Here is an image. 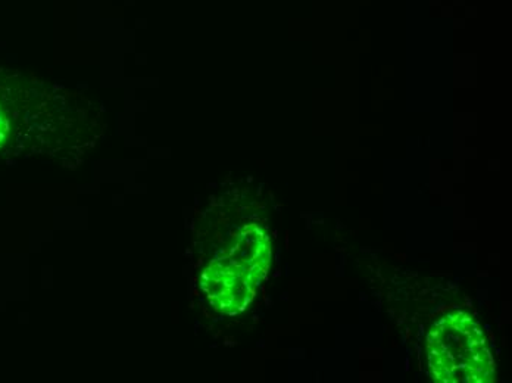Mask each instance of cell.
I'll list each match as a JSON object with an SVG mask.
<instances>
[{"mask_svg": "<svg viewBox=\"0 0 512 383\" xmlns=\"http://www.w3.org/2000/svg\"><path fill=\"white\" fill-rule=\"evenodd\" d=\"M9 130H11V127H9L8 118H6L5 111H3L2 105H0V148L8 140Z\"/></svg>", "mask_w": 512, "mask_h": 383, "instance_id": "cell-1", "label": "cell"}]
</instances>
